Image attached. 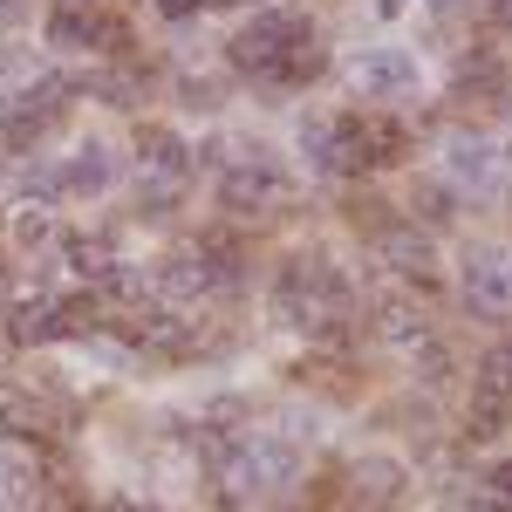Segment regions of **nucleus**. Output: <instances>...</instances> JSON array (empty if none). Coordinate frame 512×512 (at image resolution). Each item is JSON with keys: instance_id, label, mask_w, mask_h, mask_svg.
I'll return each mask as SVG.
<instances>
[{"instance_id": "obj_1", "label": "nucleus", "mask_w": 512, "mask_h": 512, "mask_svg": "<svg viewBox=\"0 0 512 512\" xmlns=\"http://www.w3.org/2000/svg\"><path fill=\"white\" fill-rule=\"evenodd\" d=\"M219 472H226L219 492H226L233 506H246V499H274V492H287L294 472H301V458H294L287 437H239V444H226Z\"/></svg>"}, {"instance_id": "obj_2", "label": "nucleus", "mask_w": 512, "mask_h": 512, "mask_svg": "<svg viewBox=\"0 0 512 512\" xmlns=\"http://www.w3.org/2000/svg\"><path fill=\"white\" fill-rule=\"evenodd\" d=\"M465 308L485 321L512 315V274H506V253L499 246H472L465 253Z\"/></svg>"}, {"instance_id": "obj_3", "label": "nucleus", "mask_w": 512, "mask_h": 512, "mask_svg": "<svg viewBox=\"0 0 512 512\" xmlns=\"http://www.w3.org/2000/svg\"><path fill=\"white\" fill-rule=\"evenodd\" d=\"M301 28H308L301 14H260V21L233 41V62H239V69H253V76H274V62L287 55V41L301 35Z\"/></svg>"}, {"instance_id": "obj_4", "label": "nucleus", "mask_w": 512, "mask_h": 512, "mask_svg": "<svg viewBox=\"0 0 512 512\" xmlns=\"http://www.w3.org/2000/svg\"><path fill=\"white\" fill-rule=\"evenodd\" d=\"M355 89H369V96H417V55H403V48H369V55H355Z\"/></svg>"}, {"instance_id": "obj_5", "label": "nucleus", "mask_w": 512, "mask_h": 512, "mask_svg": "<svg viewBox=\"0 0 512 512\" xmlns=\"http://www.w3.org/2000/svg\"><path fill=\"white\" fill-rule=\"evenodd\" d=\"M226 280H233V267H226L219 253H185V260L164 267V294H171V301H205V294H219Z\"/></svg>"}, {"instance_id": "obj_6", "label": "nucleus", "mask_w": 512, "mask_h": 512, "mask_svg": "<svg viewBox=\"0 0 512 512\" xmlns=\"http://www.w3.org/2000/svg\"><path fill=\"white\" fill-rule=\"evenodd\" d=\"M274 198H287V178H280L267 158H260V164H233V171H226V205H233V212H267Z\"/></svg>"}, {"instance_id": "obj_7", "label": "nucleus", "mask_w": 512, "mask_h": 512, "mask_svg": "<svg viewBox=\"0 0 512 512\" xmlns=\"http://www.w3.org/2000/svg\"><path fill=\"white\" fill-rule=\"evenodd\" d=\"M472 403H478V417H499V424H506V410H512V349L478 355V369H472Z\"/></svg>"}, {"instance_id": "obj_8", "label": "nucleus", "mask_w": 512, "mask_h": 512, "mask_svg": "<svg viewBox=\"0 0 512 512\" xmlns=\"http://www.w3.org/2000/svg\"><path fill=\"white\" fill-rule=\"evenodd\" d=\"M403 492V465L396 458H362V465H349V499L362 512H383Z\"/></svg>"}, {"instance_id": "obj_9", "label": "nucleus", "mask_w": 512, "mask_h": 512, "mask_svg": "<svg viewBox=\"0 0 512 512\" xmlns=\"http://www.w3.org/2000/svg\"><path fill=\"white\" fill-rule=\"evenodd\" d=\"M499 144H492V137H458V144H451V178H458V185H472V192H492V185H499Z\"/></svg>"}, {"instance_id": "obj_10", "label": "nucleus", "mask_w": 512, "mask_h": 512, "mask_svg": "<svg viewBox=\"0 0 512 512\" xmlns=\"http://www.w3.org/2000/svg\"><path fill=\"white\" fill-rule=\"evenodd\" d=\"M137 164H144L151 178H185V171H192V151H185L171 130H144V137H137Z\"/></svg>"}, {"instance_id": "obj_11", "label": "nucleus", "mask_w": 512, "mask_h": 512, "mask_svg": "<svg viewBox=\"0 0 512 512\" xmlns=\"http://www.w3.org/2000/svg\"><path fill=\"white\" fill-rule=\"evenodd\" d=\"M383 260H390L396 274H417V280H431V239L424 233H403V226H383Z\"/></svg>"}, {"instance_id": "obj_12", "label": "nucleus", "mask_w": 512, "mask_h": 512, "mask_svg": "<svg viewBox=\"0 0 512 512\" xmlns=\"http://www.w3.org/2000/svg\"><path fill=\"white\" fill-rule=\"evenodd\" d=\"M376 164V123H335V171H362Z\"/></svg>"}, {"instance_id": "obj_13", "label": "nucleus", "mask_w": 512, "mask_h": 512, "mask_svg": "<svg viewBox=\"0 0 512 512\" xmlns=\"http://www.w3.org/2000/svg\"><path fill=\"white\" fill-rule=\"evenodd\" d=\"M62 185H69V192H103V185H110V151H103V144H82L76 164L62 171Z\"/></svg>"}, {"instance_id": "obj_14", "label": "nucleus", "mask_w": 512, "mask_h": 512, "mask_svg": "<svg viewBox=\"0 0 512 512\" xmlns=\"http://www.w3.org/2000/svg\"><path fill=\"white\" fill-rule=\"evenodd\" d=\"M48 41H62V48H96V28H89V14H82L76 0H62L55 21H48Z\"/></svg>"}, {"instance_id": "obj_15", "label": "nucleus", "mask_w": 512, "mask_h": 512, "mask_svg": "<svg viewBox=\"0 0 512 512\" xmlns=\"http://www.w3.org/2000/svg\"><path fill=\"white\" fill-rule=\"evenodd\" d=\"M376 328H383L390 342H417V335H424V308H410V301H383Z\"/></svg>"}, {"instance_id": "obj_16", "label": "nucleus", "mask_w": 512, "mask_h": 512, "mask_svg": "<svg viewBox=\"0 0 512 512\" xmlns=\"http://www.w3.org/2000/svg\"><path fill=\"white\" fill-rule=\"evenodd\" d=\"M301 158L315 171H335V123H301Z\"/></svg>"}, {"instance_id": "obj_17", "label": "nucleus", "mask_w": 512, "mask_h": 512, "mask_svg": "<svg viewBox=\"0 0 512 512\" xmlns=\"http://www.w3.org/2000/svg\"><path fill=\"white\" fill-rule=\"evenodd\" d=\"M0 417H7V424H21V431H35V424H41V403L28 390H14V383H0Z\"/></svg>"}, {"instance_id": "obj_18", "label": "nucleus", "mask_w": 512, "mask_h": 512, "mask_svg": "<svg viewBox=\"0 0 512 512\" xmlns=\"http://www.w3.org/2000/svg\"><path fill=\"white\" fill-rule=\"evenodd\" d=\"M178 103H185V110H219V89H212V82H198V76H185Z\"/></svg>"}, {"instance_id": "obj_19", "label": "nucleus", "mask_w": 512, "mask_h": 512, "mask_svg": "<svg viewBox=\"0 0 512 512\" xmlns=\"http://www.w3.org/2000/svg\"><path fill=\"white\" fill-rule=\"evenodd\" d=\"M417 212H424L431 226H444V219H451V198L437 192V185H417Z\"/></svg>"}, {"instance_id": "obj_20", "label": "nucleus", "mask_w": 512, "mask_h": 512, "mask_svg": "<svg viewBox=\"0 0 512 512\" xmlns=\"http://www.w3.org/2000/svg\"><path fill=\"white\" fill-rule=\"evenodd\" d=\"M14 233H21V246H41V239H48V219H41V212H21Z\"/></svg>"}, {"instance_id": "obj_21", "label": "nucleus", "mask_w": 512, "mask_h": 512, "mask_svg": "<svg viewBox=\"0 0 512 512\" xmlns=\"http://www.w3.org/2000/svg\"><path fill=\"white\" fill-rule=\"evenodd\" d=\"M321 424H315V410H287V444H294V437H315Z\"/></svg>"}, {"instance_id": "obj_22", "label": "nucleus", "mask_w": 512, "mask_h": 512, "mask_svg": "<svg viewBox=\"0 0 512 512\" xmlns=\"http://www.w3.org/2000/svg\"><path fill=\"white\" fill-rule=\"evenodd\" d=\"M417 362H424V376H431V383L444 376V369H451V355L437 349V342H424V355H417Z\"/></svg>"}, {"instance_id": "obj_23", "label": "nucleus", "mask_w": 512, "mask_h": 512, "mask_svg": "<svg viewBox=\"0 0 512 512\" xmlns=\"http://www.w3.org/2000/svg\"><path fill=\"white\" fill-rule=\"evenodd\" d=\"M164 21H185V14H198V0H158Z\"/></svg>"}, {"instance_id": "obj_24", "label": "nucleus", "mask_w": 512, "mask_h": 512, "mask_svg": "<svg viewBox=\"0 0 512 512\" xmlns=\"http://www.w3.org/2000/svg\"><path fill=\"white\" fill-rule=\"evenodd\" d=\"M492 499H512V465H492Z\"/></svg>"}, {"instance_id": "obj_25", "label": "nucleus", "mask_w": 512, "mask_h": 512, "mask_svg": "<svg viewBox=\"0 0 512 512\" xmlns=\"http://www.w3.org/2000/svg\"><path fill=\"white\" fill-rule=\"evenodd\" d=\"M458 7H472V0H431V14H458Z\"/></svg>"}, {"instance_id": "obj_26", "label": "nucleus", "mask_w": 512, "mask_h": 512, "mask_svg": "<svg viewBox=\"0 0 512 512\" xmlns=\"http://www.w3.org/2000/svg\"><path fill=\"white\" fill-rule=\"evenodd\" d=\"M499 89H506V96H499V110H506V117H512V82H499Z\"/></svg>"}, {"instance_id": "obj_27", "label": "nucleus", "mask_w": 512, "mask_h": 512, "mask_svg": "<svg viewBox=\"0 0 512 512\" xmlns=\"http://www.w3.org/2000/svg\"><path fill=\"white\" fill-rule=\"evenodd\" d=\"M7 294H14V280H7V274H0V308H7Z\"/></svg>"}, {"instance_id": "obj_28", "label": "nucleus", "mask_w": 512, "mask_h": 512, "mask_svg": "<svg viewBox=\"0 0 512 512\" xmlns=\"http://www.w3.org/2000/svg\"><path fill=\"white\" fill-rule=\"evenodd\" d=\"M465 512H499V506H492V499H478V506H465Z\"/></svg>"}, {"instance_id": "obj_29", "label": "nucleus", "mask_w": 512, "mask_h": 512, "mask_svg": "<svg viewBox=\"0 0 512 512\" xmlns=\"http://www.w3.org/2000/svg\"><path fill=\"white\" fill-rule=\"evenodd\" d=\"M506 274H512V253H506Z\"/></svg>"}, {"instance_id": "obj_30", "label": "nucleus", "mask_w": 512, "mask_h": 512, "mask_svg": "<svg viewBox=\"0 0 512 512\" xmlns=\"http://www.w3.org/2000/svg\"><path fill=\"white\" fill-rule=\"evenodd\" d=\"M117 512H137V506H117Z\"/></svg>"}, {"instance_id": "obj_31", "label": "nucleus", "mask_w": 512, "mask_h": 512, "mask_svg": "<svg viewBox=\"0 0 512 512\" xmlns=\"http://www.w3.org/2000/svg\"><path fill=\"white\" fill-rule=\"evenodd\" d=\"M0 7H14V0H0Z\"/></svg>"}]
</instances>
